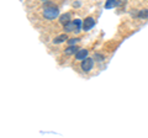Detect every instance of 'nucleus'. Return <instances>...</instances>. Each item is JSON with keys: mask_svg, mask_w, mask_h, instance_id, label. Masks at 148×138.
<instances>
[{"mask_svg": "<svg viewBox=\"0 0 148 138\" xmlns=\"http://www.w3.org/2000/svg\"><path fill=\"white\" fill-rule=\"evenodd\" d=\"M58 15H59V9L56 6L45 8V10H43V17L47 20H54Z\"/></svg>", "mask_w": 148, "mask_h": 138, "instance_id": "obj_1", "label": "nucleus"}, {"mask_svg": "<svg viewBox=\"0 0 148 138\" xmlns=\"http://www.w3.org/2000/svg\"><path fill=\"white\" fill-rule=\"evenodd\" d=\"M92 64H94L92 58H89V57L84 58V59H83V62H82V69H83V72H90L91 68H92Z\"/></svg>", "mask_w": 148, "mask_h": 138, "instance_id": "obj_2", "label": "nucleus"}, {"mask_svg": "<svg viewBox=\"0 0 148 138\" xmlns=\"http://www.w3.org/2000/svg\"><path fill=\"white\" fill-rule=\"evenodd\" d=\"M94 25H95L94 19L89 16V17H86V19L84 20V22H83V30H84V31H89L90 29L94 27Z\"/></svg>", "mask_w": 148, "mask_h": 138, "instance_id": "obj_3", "label": "nucleus"}, {"mask_svg": "<svg viewBox=\"0 0 148 138\" xmlns=\"http://www.w3.org/2000/svg\"><path fill=\"white\" fill-rule=\"evenodd\" d=\"M88 49H79L78 52L75 53V59H78V61H83L84 58L88 57Z\"/></svg>", "mask_w": 148, "mask_h": 138, "instance_id": "obj_4", "label": "nucleus"}, {"mask_svg": "<svg viewBox=\"0 0 148 138\" xmlns=\"http://www.w3.org/2000/svg\"><path fill=\"white\" fill-rule=\"evenodd\" d=\"M74 29H75V31H77V25H75V22H72V21H69V22H67L66 25H64V30H66L67 32H71V31H74Z\"/></svg>", "mask_w": 148, "mask_h": 138, "instance_id": "obj_5", "label": "nucleus"}, {"mask_svg": "<svg viewBox=\"0 0 148 138\" xmlns=\"http://www.w3.org/2000/svg\"><path fill=\"white\" fill-rule=\"evenodd\" d=\"M78 51H79V49H78V47L74 44V46H69V47L64 51V53H66V54H74V53H77Z\"/></svg>", "mask_w": 148, "mask_h": 138, "instance_id": "obj_6", "label": "nucleus"}, {"mask_svg": "<svg viewBox=\"0 0 148 138\" xmlns=\"http://www.w3.org/2000/svg\"><path fill=\"white\" fill-rule=\"evenodd\" d=\"M59 21H61V24L66 25L67 22L71 21V14H64V15H62L61 19H59Z\"/></svg>", "mask_w": 148, "mask_h": 138, "instance_id": "obj_7", "label": "nucleus"}, {"mask_svg": "<svg viewBox=\"0 0 148 138\" xmlns=\"http://www.w3.org/2000/svg\"><path fill=\"white\" fill-rule=\"evenodd\" d=\"M64 41H67V36L66 35H61V36H58L56 40H53V42L54 43H61V42H64Z\"/></svg>", "mask_w": 148, "mask_h": 138, "instance_id": "obj_8", "label": "nucleus"}, {"mask_svg": "<svg viewBox=\"0 0 148 138\" xmlns=\"http://www.w3.org/2000/svg\"><path fill=\"white\" fill-rule=\"evenodd\" d=\"M138 17L140 19H146V17H148V10H142L138 12Z\"/></svg>", "mask_w": 148, "mask_h": 138, "instance_id": "obj_9", "label": "nucleus"}, {"mask_svg": "<svg viewBox=\"0 0 148 138\" xmlns=\"http://www.w3.org/2000/svg\"><path fill=\"white\" fill-rule=\"evenodd\" d=\"M114 5H115V0H108V3H106L105 8L106 9H110L111 6H114Z\"/></svg>", "mask_w": 148, "mask_h": 138, "instance_id": "obj_10", "label": "nucleus"}, {"mask_svg": "<svg viewBox=\"0 0 148 138\" xmlns=\"http://www.w3.org/2000/svg\"><path fill=\"white\" fill-rule=\"evenodd\" d=\"M94 57H95L96 61H103V59H104V56H101V54H98V53H96Z\"/></svg>", "mask_w": 148, "mask_h": 138, "instance_id": "obj_11", "label": "nucleus"}, {"mask_svg": "<svg viewBox=\"0 0 148 138\" xmlns=\"http://www.w3.org/2000/svg\"><path fill=\"white\" fill-rule=\"evenodd\" d=\"M78 42V38H74V40H71L69 41V44H75Z\"/></svg>", "mask_w": 148, "mask_h": 138, "instance_id": "obj_12", "label": "nucleus"}, {"mask_svg": "<svg viewBox=\"0 0 148 138\" xmlns=\"http://www.w3.org/2000/svg\"><path fill=\"white\" fill-rule=\"evenodd\" d=\"M41 1H48V0H41Z\"/></svg>", "mask_w": 148, "mask_h": 138, "instance_id": "obj_13", "label": "nucleus"}]
</instances>
